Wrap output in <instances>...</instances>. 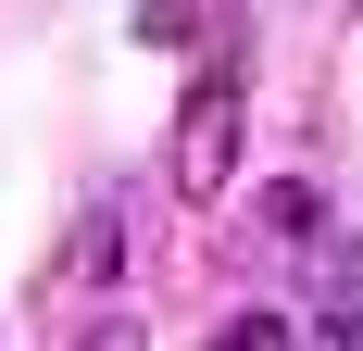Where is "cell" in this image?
I'll list each match as a JSON object with an SVG mask.
<instances>
[{
    "label": "cell",
    "instance_id": "6da1fadb",
    "mask_svg": "<svg viewBox=\"0 0 363 351\" xmlns=\"http://www.w3.org/2000/svg\"><path fill=\"white\" fill-rule=\"evenodd\" d=\"M225 176H238V75H201L176 113V188L188 201H213Z\"/></svg>",
    "mask_w": 363,
    "mask_h": 351
},
{
    "label": "cell",
    "instance_id": "8992f818",
    "mask_svg": "<svg viewBox=\"0 0 363 351\" xmlns=\"http://www.w3.org/2000/svg\"><path fill=\"white\" fill-rule=\"evenodd\" d=\"M138 38H163V50H176V38H188V0H138Z\"/></svg>",
    "mask_w": 363,
    "mask_h": 351
},
{
    "label": "cell",
    "instance_id": "277c9868",
    "mask_svg": "<svg viewBox=\"0 0 363 351\" xmlns=\"http://www.w3.org/2000/svg\"><path fill=\"white\" fill-rule=\"evenodd\" d=\"M213 351H301V326H289V314H238Z\"/></svg>",
    "mask_w": 363,
    "mask_h": 351
},
{
    "label": "cell",
    "instance_id": "7a4b0ae2",
    "mask_svg": "<svg viewBox=\"0 0 363 351\" xmlns=\"http://www.w3.org/2000/svg\"><path fill=\"white\" fill-rule=\"evenodd\" d=\"M251 226H263V239H276V251H301V239H313V226H326V201H313V176H276V188H263V201H251Z\"/></svg>",
    "mask_w": 363,
    "mask_h": 351
},
{
    "label": "cell",
    "instance_id": "3957f363",
    "mask_svg": "<svg viewBox=\"0 0 363 351\" xmlns=\"http://www.w3.org/2000/svg\"><path fill=\"white\" fill-rule=\"evenodd\" d=\"M113 264H125V213L101 201V213H88V226H75V251H63V288H101Z\"/></svg>",
    "mask_w": 363,
    "mask_h": 351
},
{
    "label": "cell",
    "instance_id": "5b68a950",
    "mask_svg": "<svg viewBox=\"0 0 363 351\" xmlns=\"http://www.w3.org/2000/svg\"><path fill=\"white\" fill-rule=\"evenodd\" d=\"M301 351H363V314H313V326H301Z\"/></svg>",
    "mask_w": 363,
    "mask_h": 351
},
{
    "label": "cell",
    "instance_id": "52a82bcc",
    "mask_svg": "<svg viewBox=\"0 0 363 351\" xmlns=\"http://www.w3.org/2000/svg\"><path fill=\"white\" fill-rule=\"evenodd\" d=\"M88 351H138V326H125V314H101V326H88Z\"/></svg>",
    "mask_w": 363,
    "mask_h": 351
}]
</instances>
